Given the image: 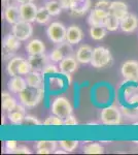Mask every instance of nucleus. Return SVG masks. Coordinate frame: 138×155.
<instances>
[{
	"mask_svg": "<svg viewBox=\"0 0 138 155\" xmlns=\"http://www.w3.org/2000/svg\"><path fill=\"white\" fill-rule=\"evenodd\" d=\"M123 113H124L126 116L130 117H136L138 116V107H135V109H126V107H123Z\"/></svg>",
	"mask_w": 138,
	"mask_h": 155,
	"instance_id": "ea45409f",
	"label": "nucleus"
},
{
	"mask_svg": "<svg viewBox=\"0 0 138 155\" xmlns=\"http://www.w3.org/2000/svg\"><path fill=\"white\" fill-rule=\"evenodd\" d=\"M22 125H25V126H39V125H41V122L39 121L36 117L27 115V116H25Z\"/></svg>",
	"mask_w": 138,
	"mask_h": 155,
	"instance_id": "473e14b6",
	"label": "nucleus"
},
{
	"mask_svg": "<svg viewBox=\"0 0 138 155\" xmlns=\"http://www.w3.org/2000/svg\"><path fill=\"white\" fill-rule=\"evenodd\" d=\"M129 102L135 107H138V94H134V95L129 99Z\"/></svg>",
	"mask_w": 138,
	"mask_h": 155,
	"instance_id": "79ce46f5",
	"label": "nucleus"
},
{
	"mask_svg": "<svg viewBox=\"0 0 138 155\" xmlns=\"http://www.w3.org/2000/svg\"><path fill=\"white\" fill-rule=\"evenodd\" d=\"M122 76L126 80L138 83V62L134 60H129L123 63L121 67Z\"/></svg>",
	"mask_w": 138,
	"mask_h": 155,
	"instance_id": "6e6552de",
	"label": "nucleus"
},
{
	"mask_svg": "<svg viewBox=\"0 0 138 155\" xmlns=\"http://www.w3.org/2000/svg\"><path fill=\"white\" fill-rule=\"evenodd\" d=\"M30 71H31V66H30L28 60L23 59L19 66V74L20 76H26Z\"/></svg>",
	"mask_w": 138,
	"mask_h": 155,
	"instance_id": "72a5a7b5",
	"label": "nucleus"
},
{
	"mask_svg": "<svg viewBox=\"0 0 138 155\" xmlns=\"http://www.w3.org/2000/svg\"><path fill=\"white\" fill-rule=\"evenodd\" d=\"M20 47H21V41L19 38H17L12 33L6 35L2 41V58L4 60L11 59Z\"/></svg>",
	"mask_w": 138,
	"mask_h": 155,
	"instance_id": "423d86ee",
	"label": "nucleus"
},
{
	"mask_svg": "<svg viewBox=\"0 0 138 155\" xmlns=\"http://www.w3.org/2000/svg\"><path fill=\"white\" fill-rule=\"evenodd\" d=\"M43 125L44 126H62V125H64V119L60 118V117L53 114L44 120Z\"/></svg>",
	"mask_w": 138,
	"mask_h": 155,
	"instance_id": "7c9ffc66",
	"label": "nucleus"
},
{
	"mask_svg": "<svg viewBox=\"0 0 138 155\" xmlns=\"http://www.w3.org/2000/svg\"><path fill=\"white\" fill-rule=\"evenodd\" d=\"M22 60H23L22 57H12L11 59H9L6 65V71L11 77L19 76V66Z\"/></svg>",
	"mask_w": 138,
	"mask_h": 155,
	"instance_id": "b1692460",
	"label": "nucleus"
},
{
	"mask_svg": "<svg viewBox=\"0 0 138 155\" xmlns=\"http://www.w3.org/2000/svg\"><path fill=\"white\" fill-rule=\"evenodd\" d=\"M11 33L21 41H24L29 39L32 34H33V27H32L30 22L20 20L18 23L12 25Z\"/></svg>",
	"mask_w": 138,
	"mask_h": 155,
	"instance_id": "0eeeda50",
	"label": "nucleus"
},
{
	"mask_svg": "<svg viewBox=\"0 0 138 155\" xmlns=\"http://www.w3.org/2000/svg\"><path fill=\"white\" fill-rule=\"evenodd\" d=\"M91 7V0H71L69 11L75 17L84 16Z\"/></svg>",
	"mask_w": 138,
	"mask_h": 155,
	"instance_id": "9b49d317",
	"label": "nucleus"
},
{
	"mask_svg": "<svg viewBox=\"0 0 138 155\" xmlns=\"http://www.w3.org/2000/svg\"><path fill=\"white\" fill-rule=\"evenodd\" d=\"M37 154H51L52 151L47 149H37Z\"/></svg>",
	"mask_w": 138,
	"mask_h": 155,
	"instance_id": "c03bdc74",
	"label": "nucleus"
},
{
	"mask_svg": "<svg viewBox=\"0 0 138 155\" xmlns=\"http://www.w3.org/2000/svg\"><path fill=\"white\" fill-rule=\"evenodd\" d=\"M100 119L104 125L114 126L119 125L122 122V114L117 107L110 106L104 107L100 114Z\"/></svg>",
	"mask_w": 138,
	"mask_h": 155,
	"instance_id": "20e7f679",
	"label": "nucleus"
},
{
	"mask_svg": "<svg viewBox=\"0 0 138 155\" xmlns=\"http://www.w3.org/2000/svg\"><path fill=\"white\" fill-rule=\"evenodd\" d=\"M59 145L62 149H64L66 152H72L79 146V141H74V140H64V141H60Z\"/></svg>",
	"mask_w": 138,
	"mask_h": 155,
	"instance_id": "c756f323",
	"label": "nucleus"
},
{
	"mask_svg": "<svg viewBox=\"0 0 138 155\" xmlns=\"http://www.w3.org/2000/svg\"><path fill=\"white\" fill-rule=\"evenodd\" d=\"M12 153L14 154H30L31 151H30V149L27 148L26 146H19Z\"/></svg>",
	"mask_w": 138,
	"mask_h": 155,
	"instance_id": "a19ab883",
	"label": "nucleus"
},
{
	"mask_svg": "<svg viewBox=\"0 0 138 155\" xmlns=\"http://www.w3.org/2000/svg\"><path fill=\"white\" fill-rule=\"evenodd\" d=\"M27 86H28V85H27L26 79L20 77V74L16 77H12L11 79V81L8 82V84H7V87H8L9 91L12 92V93H18V94L23 91Z\"/></svg>",
	"mask_w": 138,
	"mask_h": 155,
	"instance_id": "6ab92c4d",
	"label": "nucleus"
},
{
	"mask_svg": "<svg viewBox=\"0 0 138 155\" xmlns=\"http://www.w3.org/2000/svg\"><path fill=\"white\" fill-rule=\"evenodd\" d=\"M107 30L104 26H91L90 28V35L94 41H101L106 36Z\"/></svg>",
	"mask_w": 138,
	"mask_h": 155,
	"instance_id": "393cba45",
	"label": "nucleus"
},
{
	"mask_svg": "<svg viewBox=\"0 0 138 155\" xmlns=\"http://www.w3.org/2000/svg\"><path fill=\"white\" fill-rule=\"evenodd\" d=\"M79 63L76 57L73 56H68L65 57L63 60L60 61V65H59V69L62 74H66V76H70L71 74H73L77 71L79 68Z\"/></svg>",
	"mask_w": 138,
	"mask_h": 155,
	"instance_id": "f8f14e48",
	"label": "nucleus"
},
{
	"mask_svg": "<svg viewBox=\"0 0 138 155\" xmlns=\"http://www.w3.org/2000/svg\"><path fill=\"white\" fill-rule=\"evenodd\" d=\"M20 15H21V20L26 22H34L36 20V14H37V6L35 5L33 2H29V3H23L20 4L19 6Z\"/></svg>",
	"mask_w": 138,
	"mask_h": 155,
	"instance_id": "1a4fd4ad",
	"label": "nucleus"
},
{
	"mask_svg": "<svg viewBox=\"0 0 138 155\" xmlns=\"http://www.w3.org/2000/svg\"><path fill=\"white\" fill-rule=\"evenodd\" d=\"M120 25H121V20H119L117 17H114V15L109 14L108 17L105 20L104 27L108 30V31H115V30H117V28L120 27Z\"/></svg>",
	"mask_w": 138,
	"mask_h": 155,
	"instance_id": "bb28decb",
	"label": "nucleus"
},
{
	"mask_svg": "<svg viewBox=\"0 0 138 155\" xmlns=\"http://www.w3.org/2000/svg\"><path fill=\"white\" fill-rule=\"evenodd\" d=\"M93 50L91 47L88 46V45H82L77 49L76 53H75V57H76L77 61L79 63L82 64H88L91 63L92 58H93Z\"/></svg>",
	"mask_w": 138,
	"mask_h": 155,
	"instance_id": "f3484780",
	"label": "nucleus"
},
{
	"mask_svg": "<svg viewBox=\"0 0 138 155\" xmlns=\"http://www.w3.org/2000/svg\"><path fill=\"white\" fill-rule=\"evenodd\" d=\"M46 7L52 17L60 15L62 12V9H63V7H62L60 1H57V0H50L49 2H47Z\"/></svg>",
	"mask_w": 138,
	"mask_h": 155,
	"instance_id": "a878e982",
	"label": "nucleus"
},
{
	"mask_svg": "<svg viewBox=\"0 0 138 155\" xmlns=\"http://www.w3.org/2000/svg\"><path fill=\"white\" fill-rule=\"evenodd\" d=\"M52 114L56 115V116L60 117L62 119H65L72 114L73 107H72L71 104L66 97L59 96L54 99L52 106H51Z\"/></svg>",
	"mask_w": 138,
	"mask_h": 155,
	"instance_id": "7ed1b4c3",
	"label": "nucleus"
},
{
	"mask_svg": "<svg viewBox=\"0 0 138 155\" xmlns=\"http://www.w3.org/2000/svg\"><path fill=\"white\" fill-rule=\"evenodd\" d=\"M44 97V89L43 88H35V87L27 86L23 91L19 93V99L21 104L26 107H34Z\"/></svg>",
	"mask_w": 138,
	"mask_h": 155,
	"instance_id": "f257e3e1",
	"label": "nucleus"
},
{
	"mask_svg": "<svg viewBox=\"0 0 138 155\" xmlns=\"http://www.w3.org/2000/svg\"><path fill=\"white\" fill-rule=\"evenodd\" d=\"M55 153H56V154H60V153H61V154H65V153H67V152L66 151H65V150L64 149H62L61 148V150H56V151H55Z\"/></svg>",
	"mask_w": 138,
	"mask_h": 155,
	"instance_id": "49530a36",
	"label": "nucleus"
},
{
	"mask_svg": "<svg viewBox=\"0 0 138 155\" xmlns=\"http://www.w3.org/2000/svg\"><path fill=\"white\" fill-rule=\"evenodd\" d=\"M34 0H17V2H19L20 4L23 3H29V2H33Z\"/></svg>",
	"mask_w": 138,
	"mask_h": 155,
	"instance_id": "a18cd8bd",
	"label": "nucleus"
},
{
	"mask_svg": "<svg viewBox=\"0 0 138 155\" xmlns=\"http://www.w3.org/2000/svg\"><path fill=\"white\" fill-rule=\"evenodd\" d=\"M43 74L39 71H30L26 74V82L29 87H35V88H43Z\"/></svg>",
	"mask_w": 138,
	"mask_h": 155,
	"instance_id": "aec40b11",
	"label": "nucleus"
},
{
	"mask_svg": "<svg viewBox=\"0 0 138 155\" xmlns=\"http://www.w3.org/2000/svg\"><path fill=\"white\" fill-rule=\"evenodd\" d=\"M28 62L31 66L32 71H39L41 72L44 66L49 63V58L47 57L46 53L38 54V55H29Z\"/></svg>",
	"mask_w": 138,
	"mask_h": 155,
	"instance_id": "ddd939ff",
	"label": "nucleus"
},
{
	"mask_svg": "<svg viewBox=\"0 0 138 155\" xmlns=\"http://www.w3.org/2000/svg\"><path fill=\"white\" fill-rule=\"evenodd\" d=\"M36 149H47L52 152H55L57 149V142L56 141H38L36 143Z\"/></svg>",
	"mask_w": 138,
	"mask_h": 155,
	"instance_id": "2f4dec72",
	"label": "nucleus"
},
{
	"mask_svg": "<svg viewBox=\"0 0 138 155\" xmlns=\"http://www.w3.org/2000/svg\"><path fill=\"white\" fill-rule=\"evenodd\" d=\"M2 1H3V3H6V1H7V0H2Z\"/></svg>",
	"mask_w": 138,
	"mask_h": 155,
	"instance_id": "de8ad7c7",
	"label": "nucleus"
},
{
	"mask_svg": "<svg viewBox=\"0 0 138 155\" xmlns=\"http://www.w3.org/2000/svg\"><path fill=\"white\" fill-rule=\"evenodd\" d=\"M25 106L23 104H18L12 111H9L7 113V118L9 121L14 125H22L23 120L26 116V112H25Z\"/></svg>",
	"mask_w": 138,
	"mask_h": 155,
	"instance_id": "dca6fc26",
	"label": "nucleus"
},
{
	"mask_svg": "<svg viewBox=\"0 0 138 155\" xmlns=\"http://www.w3.org/2000/svg\"><path fill=\"white\" fill-rule=\"evenodd\" d=\"M77 120L76 118L73 116V115H69L67 118L64 119V125L65 126H74V125H77Z\"/></svg>",
	"mask_w": 138,
	"mask_h": 155,
	"instance_id": "58836bf2",
	"label": "nucleus"
},
{
	"mask_svg": "<svg viewBox=\"0 0 138 155\" xmlns=\"http://www.w3.org/2000/svg\"><path fill=\"white\" fill-rule=\"evenodd\" d=\"M4 18L6 22L11 25L18 23L21 20V15H20L19 7L14 5H7L4 9Z\"/></svg>",
	"mask_w": 138,
	"mask_h": 155,
	"instance_id": "412c9836",
	"label": "nucleus"
},
{
	"mask_svg": "<svg viewBox=\"0 0 138 155\" xmlns=\"http://www.w3.org/2000/svg\"><path fill=\"white\" fill-rule=\"evenodd\" d=\"M104 152V148L98 143L88 144L84 147V153L86 154H102Z\"/></svg>",
	"mask_w": 138,
	"mask_h": 155,
	"instance_id": "c85d7f7f",
	"label": "nucleus"
},
{
	"mask_svg": "<svg viewBox=\"0 0 138 155\" xmlns=\"http://www.w3.org/2000/svg\"><path fill=\"white\" fill-rule=\"evenodd\" d=\"M109 12L105 11V9L96 8L95 7L93 11L90 12L89 17H88V22L91 26H104L105 20L108 17Z\"/></svg>",
	"mask_w": 138,
	"mask_h": 155,
	"instance_id": "9d476101",
	"label": "nucleus"
},
{
	"mask_svg": "<svg viewBox=\"0 0 138 155\" xmlns=\"http://www.w3.org/2000/svg\"><path fill=\"white\" fill-rule=\"evenodd\" d=\"M112 56L108 49L104 47H97L93 52V58L91 64L95 68H103L111 63Z\"/></svg>",
	"mask_w": 138,
	"mask_h": 155,
	"instance_id": "f03ea898",
	"label": "nucleus"
},
{
	"mask_svg": "<svg viewBox=\"0 0 138 155\" xmlns=\"http://www.w3.org/2000/svg\"><path fill=\"white\" fill-rule=\"evenodd\" d=\"M109 14L114 15L119 20H123L125 17L129 14L128 12V5L124 1L121 0H115V1H111L110 6L108 8Z\"/></svg>",
	"mask_w": 138,
	"mask_h": 155,
	"instance_id": "4468645a",
	"label": "nucleus"
},
{
	"mask_svg": "<svg viewBox=\"0 0 138 155\" xmlns=\"http://www.w3.org/2000/svg\"><path fill=\"white\" fill-rule=\"evenodd\" d=\"M82 38H84V33L82 30L76 25H71L67 28V34H66V41H68L71 45L79 44Z\"/></svg>",
	"mask_w": 138,
	"mask_h": 155,
	"instance_id": "a211bd4d",
	"label": "nucleus"
},
{
	"mask_svg": "<svg viewBox=\"0 0 138 155\" xmlns=\"http://www.w3.org/2000/svg\"><path fill=\"white\" fill-rule=\"evenodd\" d=\"M26 50L29 55H38L44 54L46 52V47L43 42L39 39H32L26 45Z\"/></svg>",
	"mask_w": 138,
	"mask_h": 155,
	"instance_id": "4be33fe9",
	"label": "nucleus"
},
{
	"mask_svg": "<svg viewBox=\"0 0 138 155\" xmlns=\"http://www.w3.org/2000/svg\"><path fill=\"white\" fill-rule=\"evenodd\" d=\"M49 39L54 44H61L66 41L67 28L60 22H53L47 29Z\"/></svg>",
	"mask_w": 138,
	"mask_h": 155,
	"instance_id": "39448f33",
	"label": "nucleus"
},
{
	"mask_svg": "<svg viewBox=\"0 0 138 155\" xmlns=\"http://www.w3.org/2000/svg\"><path fill=\"white\" fill-rule=\"evenodd\" d=\"M1 106H2V109L3 110L9 112V111H12V110L18 106V104H17L16 99H14L8 92H2Z\"/></svg>",
	"mask_w": 138,
	"mask_h": 155,
	"instance_id": "5701e85b",
	"label": "nucleus"
},
{
	"mask_svg": "<svg viewBox=\"0 0 138 155\" xmlns=\"http://www.w3.org/2000/svg\"><path fill=\"white\" fill-rule=\"evenodd\" d=\"M51 17L52 16L50 15V12L47 9L46 6L39 7L36 14V20H35V22H37L38 24H47L50 21Z\"/></svg>",
	"mask_w": 138,
	"mask_h": 155,
	"instance_id": "cd10ccee",
	"label": "nucleus"
},
{
	"mask_svg": "<svg viewBox=\"0 0 138 155\" xmlns=\"http://www.w3.org/2000/svg\"><path fill=\"white\" fill-rule=\"evenodd\" d=\"M64 58H65L64 55L62 54V52L60 51V49L58 48V47H56V48L52 51V53L50 54V60H52L53 62H60Z\"/></svg>",
	"mask_w": 138,
	"mask_h": 155,
	"instance_id": "f704fd0d",
	"label": "nucleus"
},
{
	"mask_svg": "<svg viewBox=\"0 0 138 155\" xmlns=\"http://www.w3.org/2000/svg\"><path fill=\"white\" fill-rule=\"evenodd\" d=\"M5 148L7 150V152H11V153H12V152L18 148V142L14 141V140L6 141L5 142Z\"/></svg>",
	"mask_w": 138,
	"mask_h": 155,
	"instance_id": "4c0bfd02",
	"label": "nucleus"
},
{
	"mask_svg": "<svg viewBox=\"0 0 138 155\" xmlns=\"http://www.w3.org/2000/svg\"><path fill=\"white\" fill-rule=\"evenodd\" d=\"M60 1V3H61V5L63 8L65 9H69V7H70V1L71 0H59Z\"/></svg>",
	"mask_w": 138,
	"mask_h": 155,
	"instance_id": "37998d69",
	"label": "nucleus"
},
{
	"mask_svg": "<svg viewBox=\"0 0 138 155\" xmlns=\"http://www.w3.org/2000/svg\"><path fill=\"white\" fill-rule=\"evenodd\" d=\"M110 3H111V1H109V0H99V1L96 2L95 7H96V8H101V9H105V11H108Z\"/></svg>",
	"mask_w": 138,
	"mask_h": 155,
	"instance_id": "e433bc0d",
	"label": "nucleus"
},
{
	"mask_svg": "<svg viewBox=\"0 0 138 155\" xmlns=\"http://www.w3.org/2000/svg\"><path fill=\"white\" fill-rule=\"evenodd\" d=\"M58 71H59V69H58V67L55 65V64L47 63V65L44 66V68L42 69L41 74H57Z\"/></svg>",
	"mask_w": 138,
	"mask_h": 155,
	"instance_id": "c9c22d12",
	"label": "nucleus"
},
{
	"mask_svg": "<svg viewBox=\"0 0 138 155\" xmlns=\"http://www.w3.org/2000/svg\"><path fill=\"white\" fill-rule=\"evenodd\" d=\"M138 27V19L135 15L128 14L124 19L121 20V25L120 28L122 29L123 32L126 33H132Z\"/></svg>",
	"mask_w": 138,
	"mask_h": 155,
	"instance_id": "2eb2a0df",
	"label": "nucleus"
}]
</instances>
